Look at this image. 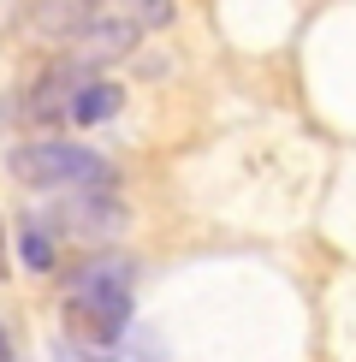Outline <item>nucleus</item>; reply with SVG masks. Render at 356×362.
Listing matches in <instances>:
<instances>
[{"mask_svg":"<svg viewBox=\"0 0 356 362\" xmlns=\"http://www.w3.org/2000/svg\"><path fill=\"white\" fill-rule=\"evenodd\" d=\"M66 327L89 344H119L131 327V262L125 255H95L71 279L66 297Z\"/></svg>","mask_w":356,"mask_h":362,"instance_id":"1","label":"nucleus"},{"mask_svg":"<svg viewBox=\"0 0 356 362\" xmlns=\"http://www.w3.org/2000/svg\"><path fill=\"white\" fill-rule=\"evenodd\" d=\"M119 226H125V208L113 202V190H78L48 214V232H71V238H83V244L113 238Z\"/></svg>","mask_w":356,"mask_h":362,"instance_id":"4","label":"nucleus"},{"mask_svg":"<svg viewBox=\"0 0 356 362\" xmlns=\"http://www.w3.org/2000/svg\"><path fill=\"white\" fill-rule=\"evenodd\" d=\"M0 362H12V351H6V333H0Z\"/></svg>","mask_w":356,"mask_h":362,"instance_id":"10","label":"nucleus"},{"mask_svg":"<svg viewBox=\"0 0 356 362\" xmlns=\"http://www.w3.org/2000/svg\"><path fill=\"white\" fill-rule=\"evenodd\" d=\"M137 36L143 30L125 18V12H95L78 36H71V54L89 59V66H101V59H125L131 48H137Z\"/></svg>","mask_w":356,"mask_h":362,"instance_id":"5","label":"nucleus"},{"mask_svg":"<svg viewBox=\"0 0 356 362\" xmlns=\"http://www.w3.org/2000/svg\"><path fill=\"white\" fill-rule=\"evenodd\" d=\"M12 178L30 190H113V167L83 143H18L12 148Z\"/></svg>","mask_w":356,"mask_h":362,"instance_id":"2","label":"nucleus"},{"mask_svg":"<svg viewBox=\"0 0 356 362\" xmlns=\"http://www.w3.org/2000/svg\"><path fill=\"white\" fill-rule=\"evenodd\" d=\"M89 18H95V0H36L30 6V30L48 42H71Z\"/></svg>","mask_w":356,"mask_h":362,"instance_id":"6","label":"nucleus"},{"mask_svg":"<svg viewBox=\"0 0 356 362\" xmlns=\"http://www.w3.org/2000/svg\"><path fill=\"white\" fill-rule=\"evenodd\" d=\"M125 18L137 30H160V24H172V0H125Z\"/></svg>","mask_w":356,"mask_h":362,"instance_id":"9","label":"nucleus"},{"mask_svg":"<svg viewBox=\"0 0 356 362\" xmlns=\"http://www.w3.org/2000/svg\"><path fill=\"white\" fill-rule=\"evenodd\" d=\"M18 262L30 267V274H48V267H54V232H48V226L30 220L18 232Z\"/></svg>","mask_w":356,"mask_h":362,"instance_id":"8","label":"nucleus"},{"mask_svg":"<svg viewBox=\"0 0 356 362\" xmlns=\"http://www.w3.org/2000/svg\"><path fill=\"white\" fill-rule=\"evenodd\" d=\"M119 107H125V89H119V83H101V78H89L78 95H71L66 119H71V125H107Z\"/></svg>","mask_w":356,"mask_h":362,"instance_id":"7","label":"nucleus"},{"mask_svg":"<svg viewBox=\"0 0 356 362\" xmlns=\"http://www.w3.org/2000/svg\"><path fill=\"white\" fill-rule=\"evenodd\" d=\"M89 59H78V54H66L59 66H48L36 78V89L24 95V125H66V107H71V95L89 83Z\"/></svg>","mask_w":356,"mask_h":362,"instance_id":"3","label":"nucleus"}]
</instances>
